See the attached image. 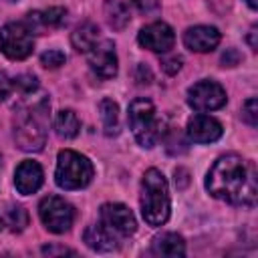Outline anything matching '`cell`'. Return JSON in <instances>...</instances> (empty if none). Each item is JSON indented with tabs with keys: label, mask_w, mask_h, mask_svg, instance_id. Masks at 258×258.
Wrapping results in <instances>:
<instances>
[{
	"label": "cell",
	"mask_w": 258,
	"mask_h": 258,
	"mask_svg": "<svg viewBox=\"0 0 258 258\" xmlns=\"http://www.w3.org/2000/svg\"><path fill=\"white\" fill-rule=\"evenodd\" d=\"M206 189L216 200L234 206H254L256 202V167L236 153L222 155L206 175Z\"/></svg>",
	"instance_id": "1"
},
{
	"label": "cell",
	"mask_w": 258,
	"mask_h": 258,
	"mask_svg": "<svg viewBox=\"0 0 258 258\" xmlns=\"http://www.w3.org/2000/svg\"><path fill=\"white\" fill-rule=\"evenodd\" d=\"M48 129V101L40 99L26 105L14 115V141L24 151H40Z\"/></svg>",
	"instance_id": "2"
},
{
	"label": "cell",
	"mask_w": 258,
	"mask_h": 258,
	"mask_svg": "<svg viewBox=\"0 0 258 258\" xmlns=\"http://www.w3.org/2000/svg\"><path fill=\"white\" fill-rule=\"evenodd\" d=\"M169 189L167 179L155 167L147 169L141 179V214L149 226H161L169 218Z\"/></svg>",
	"instance_id": "3"
},
{
	"label": "cell",
	"mask_w": 258,
	"mask_h": 258,
	"mask_svg": "<svg viewBox=\"0 0 258 258\" xmlns=\"http://www.w3.org/2000/svg\"><path fill=\"white\" fill-rule=\"evenodd\" d=\"M127 121H129V127L141 147L149 149V147L157 145V141L163 139V133H165L163 121L157 117L155 105L149 99H145V97L135 99L129 105Z\"/></svg>",
	"instance_id": "4"
},
{
	"label": "cell",
	"mask_w": 258,
	"mask_h": 258,
	"mask_svg": "<svg viewBox=\"0 0 258 258\" xmlns=\"http://www.w3.org/2000/svg\"><path fill=\"white\" fill-rule=\"evenodd\" d=\"M54 179L62 189H81L93 179V163L73 149H62L56 159Z\"/></svg>",
	"instance_id": "5"
},
{
	"label": "cell",
	"mask_w": 258,
	"mask_h": 258,
	"mask_svg": "<svg viewBox=\"0 0 258 258\" xmlns=\"http://www.w3.org/2000/svg\"><path fill=\"white\" fill-rule=\"evenodd\" d=\"M38 216L44 224V228L52 234H64L71 230L75 220V210L69 202H64L58 196H48L38 206Z\"/></svg>",
	"instance_id": "6"
},
{
	"label": "cell",
	"mask_w": 258,
	"mask_h": 258,
	"mask_svg": "<svg viewBox=\"0 0 258 258\" xmlns=\"http://www.w3.org/2000/svg\"><path fill=\"white\" fill-rule=\"evenodd\" d=\"M34 48L32 32L24 22H8L0 30V50L12 60L26 58Z\"/></svg>",
	"instance_id": "7"
},
{
	"label": "cell",
	"mask_w": 258,
	"mask_h": 258,
	"mask_svg": "<svg viewBox=\"0 0 258 258\" xmlns=\"http://www.w3.org/2000/svg\"><path fill=\"white\" fill-rule=\"evenodd\" d=\"M99 224H103L119 240L137 230L133 212L123 204H103L99 212Z\"/></svg>",
	"instance_id": "8"
},
{
	"label": "cell",
	"mask_w": 258,
	"mask_h": 258,
	"mask_svg": "<svg viewBox=\"0 0 258 258\" xmlns=\"http://www.w3.org/2000/svg\"><path fill=\"white\" fill-rule=\"evenodd\" d=\"M187 103L196 111H214L226 105V91L216 81H200L189 87Z\"/></svg>",
	"instance_id": "9"
},
{
	"label": "cell",
	"mask_w": 258,
	"mask_h": 258,
	"mask_svg": "<svg viewBox=\"0 0 258 258\" xmlns=\"http://www.w3.org/2000/svg\"><path fill=\"white\" fill-rule=\"evenodd\" d=\"M137 40L143 48H149L153 52H167L175 42V34H173L169 24L157 20V22H151V24L143 26L139 30Z\"/></svg>",
	"instance_id": "10"
},
{
	"label": "cell",
	"mask_w": 258,
	"mask_h": 258,
	"mask_svg": "<svg viewBox=\"0 0 258 258\" xmlns=\"http://www.w3.org/2000/svg\"><path fill=\"white\" fill-rule=\"evenodd\" d=\"M87 54H89L91 69L99 77L111 79V77L117 75V54H115V44L111 40H99V42H95L93 48Z\"/></svg>",
	"instance_id": "11"
},
{
	"label": "cell",
	"mask_w": 258,
	"mask_h": 258,
	"mask_svg": "<svg viewBox=\"0 0 258 258\" xmlns=\"http://www.w3.org/2000/svg\"><path fill=\"white\" fill-rule=\"evenodd\" d=\"M222 123L210 115H194L187 121V137L196 143H212L222 137Z\"/></svg>",
	"instance_id": "12"
},
{
	"label": "cell",
	"mask_w": 258,
	"mask_h": 258,
	"mask_svg": "<svg viewBox=\"0 0 258 258\" xmlns=\"http://www.w3.org/2000/svg\"><path fill=\"white\" fill-rule=\"evenodd\" d=\"M67 22V10L60 8V6H52L48 10H42V12H30L26 14V28L32 32V34H44L46 30L50 28H58Z\"/></svg>",
	"instance_id": "13"
},
{
	"label": "cell",
	"mask_w": 258,
	"mask_h": 258,
	"mask_svg": "<svg viewBox=\"0 0 258 258\" xmlns=\"http://www.w3.org/2000/svg\"><path fill=\"white\" fill-rule=\"evenodd\" d=\"M183 44L194 52H210L220 44V32L214 26H191L183 32Z\"/></svg>",
	"instance_id": "14"
},
{
	"label": "cell",
	"mask_w": 258,
	"mask_h": 258,
	"mask_svg": "<svg viewBox=\"0 0 258 258\" xmlns=\"http://www.w3.org/2000/svg\"><path fill=\"white\" fill-rule=\"evenodd\" d=\"M42 179H44L42 167L30 159L22 161L14 171V185L22 196H30L38 191V187L42 185Z\"/></svg>",
	"instance_id": "15"
},
{
	"label": "cell",
	"mask_w": 258,
	"mask_h": 258,
	"mask_svg": "<svg viewBox=\"0 0 258 258\" xmlns=\"http://www.w3.org/2000/svg\"><path fill=\"white\" fill-rule=\"evenodd\" d=\"M85 244L97 252H113L119 248V238L111 234L103 224H93L85 230Z\"/></svg>",
	"instance_id": "16"
},
{
	"label": "cell",
	"mask_w": 258,
	"mask_h": 258,
	"mask_svg": "<svg viewBox=\"0 0 258 258\" xmlns=\"http://www.w3.org/2000/svg\"><path fill=\"white\" fill-rule=\"evenodd\" d=\"M151 252L155 256H183L185 254V242L175 232H163L153 238Z\"/></svg>",
	"instance_id": "17"
},
{
	"label": "cell",
	"mask_w": 258,
	"mask_h": 258,
	"mask_svg": "<svg viewBox=\"0 0 258 258\" xmlns=\"http://www.w3.org/2000/svg\"><path fill=\"white\" fill-rule=\"evenodd\" d=\"M95 42H99V26L95 22H83L71 34V44L79 52H89Z\"/></svg>",
	"instance_id": "18"
},
{
	"label": "cell",
	"mask_w": 258,
	"mask_h": 258,
	"mask_svg": "<svg viewBox=\"0 0 258 258\" xmlns=\"http://www.w3.org/2000/svg\"><path fill=\"white\" fill-rule=\"evenodd\" d=\"M103 10H105V18H107L109 26L115 28V30H123L131 20L127 4L121 2V0H105Z\"/></svg>",
	"instance_id": "19"
},
{
	"label": "cell",
	"mask_w": 258,
	"mask_h": 258,
	"mask_svg": "<svg viewBox=\"0 0 258 258\" xmlns=\"http://www.w3.org/2000/svg\"><path fill=\"white\" fill-rule=\"evenodd\" d=\"M54 129H56V135L58 137H64V139H73L77 137L79 129H81V121L77 117L75 111L71 109H62L56 113L54 117Z\"/></svg>",
	"instance_id": "20"
},
{
	"label": "cell",
	"mask_w": 258,
	"mask_h": 258,
	"mask_svg": "<svg viewBox=\"0 0 258 258\" xmlns=\"http://www.w3.org/2000/svg\"><path fill=\"white\" fill-rule=\"evenodd\" d=\"M99 109H101L105 135H117L119 133V107H117V103L113 99H103Z\"/></svg>",
	"instance_id": "21"
},
{
	"label": "cell",
	"mask_w": 258,
	"mask_h": 258,
	"mask_svg": "<svg viewBox=\"0 0 258 258\" xmlns=\"http://www.w3.org/2000/svg\"><path fill=\"white\" fill-rule=\"evenodd\" d=\"M6 224H8L14 232H22V230L28 226V214H26V210L20 208V206L10 208L8 214H6Z\"/></svg>",
	"instance_id": "22"
},
{
	"label": "cell",
	"mask_w": 258,
	"mask_h": 258,
	"mask_svg": "<svg viewBox=\"0 0 258 258\" xmlns=\"http://www.w3.org/2000/svg\"><path fill=\"white\" fill-rule=\"evenodd\" d=\"M12 87L20 95H32L38 89V79L34 75H18L16 79H12Z\"/></svg>",
	"instance_id": "23"
},
{
	"label": "cell",
	"mask_w": 258,
	"mask_h": 258,
	"mask_svg": "<svg viewBox=\"0 0 258 258\" xmlns=\"http://www.w3.org/2000/svg\"><path fill=\"white\" fill-rule=\"evenodd\" d=\"M242 119L250 127H256V123H258V101L254 97L244 103V107H242Z\"/></svg>",
	"instance_id": "24"
},
{
	"label": "cell",
	"mask_w": 258,
	"mask_h": 258,
	"mask_svg": "<svg viewBox=\"0 0 258 258\" xmlns=\"http://www.w3.org/2000/svg\"><path fill=\"white\" fill-rule=\"evenodd\" d=\"M40 62L46 69H58L60 64H64V52L62 50H46L40 56Z\"/></svg>",
	"instance_id": "25"
},
{
	"label": "cell",
	"mask_w": 258,
	"mask_h": 258,
	"mask_svg": "<svg viewBox=\"0 0 258 258\" xmlns=\"http://www.w3.org/2000/svg\"><path fill=\"white\" fill-rule=\"evenodd\" d=\"M171 135H173L171 139H169V137L165 139V143H167V151H169V153H183V151L187 149V145H185L183 137H181L179 133L175 135V131H171Z\"/></svg>",
	"instance_id": "26"
},
{
	"label": "cell",
	"mask_w": 258,
	"mask_h": 258,
	"mask_svg": "<svg viewBox=\"0 0 258 258\" xmlns=\"http://www.w3.org/2000/svg\"><path fill=\"white\" fill-rule=\"evenodd\" d=\"M161 69L167 73V75H175L179 69H181V56H165L161 60Z\"/></svg>",
	"instance_id": "27"
},
{
	"label": "cell",
	"mask_w": 258,
	"mask_h": 258,
	"mask_svg": "<svg viewBox=\"0 0 258 258\" xmlns=\"http://www.w3.org/2000/svg\"><path fill=\"white\" fill-rule=\"evenodd\" d=\"M12 89H14V87H12V79H10L4 71H0V103L10 97Z\"/></svg>",
	"instance_id": "28"
},
{
	"label": "cell",
	"mask_w": 258,
	"mask_h": 258,
	"mask_svg": "<svg viewBox=\"0 0 258 258\" xmlns=\"http://www.w3.org/2000/svg\"><path fill=\"white\" fill-rule=\"evenodd\" d=\"M133 2H135V6H137L141 12H145V14L155 12V10L159 8V2H157V0H133Z\"/></svg>",
	"instance_id": "29"
},
{
	"label": "cell",
	"mask_w": 258,
	"mask_h": 258,
	"mask_svg": "<svg viewBox=\"0 0 258 258\" xmlns=\"http://www.w3.org/2000/svg\"><path fill=\"white\" fill-rule=\"evenodd\" d=\"M135 79H137L139 85H143V83H145V85L151 83V73H149V69H147L145 64H139V67H137V77H135Z\"/></svg>",
	"instance_id": "30"
},
{
	"label": "cell",
	"mask_w": 258,
	"mask_h": 258,
	"mask_svg": "<svg viewBox=\"0 0 258 258\" xmlns=\"http://www.w3.org/2000/svg\"><path fill=\"white\" fill-rule=\"evenodd\" d=\"M240 60V56H238V52L234 50V48H230L224 56H222V62H224V67H234L236 62Z\"/></svg>",
	"instance_id": "31"
},
{
	"label": "cell",
	"mask_w": 258,
	"mask_h": 258,
	"mask_svg": "<svg viewBox=\"0 0 258 258\" xmlns=\"http://www.w3.org/2000/svg\"><path fill=\"white\" fill-rule=\"evenodd\" d=\"M42 254L52 256V254H75V252L69 250V248H52V246H44V248H42Z\"/></svg>",
	"instance_id": "32"
},
{
	"label": "cell",
	"mask_w": 258,
	"mask_h": 258,
	"mask_svg": "<svg viewBox=\"0 0 258 258\" xmlns=\"http://www.w3.org/2000/svg\"><path fill=\"white\" fill-rule=\"evenodd\" d=\"M256 30H258V28H256V26H252V28H250V34H248V44H250V48H252V50H256V48H258V42H256V34H258V32H256Z\"/></svg>",
	"instance_id": "33"
},
{
	"label": "cell",
	"mask_w": 258,
	"mask_h": 258,
	"mask_svg": "<svg viewBox=\"0 0 258 258\" xmlns=\"http://www.w3.org/2000/svg\"><path fill=\"white\" fill-rule=\"evenodd\" d=\"M246 4H248V6L252 8V10H254V8L258 6V0H246Z\"/></svg>",
	"instance_id": "34"
},
{
	"label": "cell",
	"mask_w": 258,
	"mask_h": 258,
	"mask_svg": "<svg viewBox=\"0 0 258 258\" xmlns=\"http://www.w3.org/2000/svg\"><path fill=\"white\" fill-rule=\"evenodd\" d=\"M0 230H2V218H0Z\"/></svg>",
	"instance_id": "35"
},
{
	"label": "cell",
	"mask_w": 258,
	"mask_h": 258,
	"mask_svg": "<svg viewBox=\"0 0 258 258\" xmlns=\"http://www.w3.org/2000/svg\"><path fill=\"white\" fill-rule=\"evenodd\" d=\"M10 2H14V0H10Z\"/></svg>",
	"instance_id": "36"
}]
</instances>
